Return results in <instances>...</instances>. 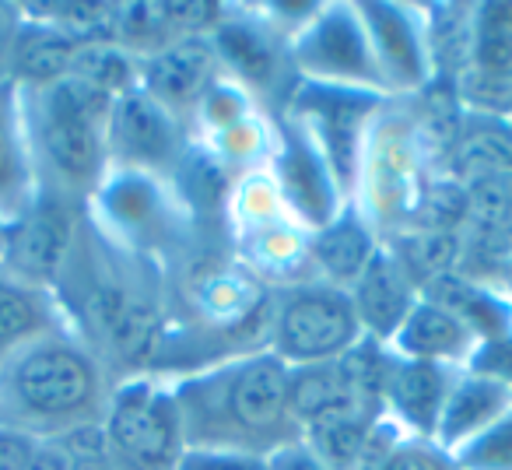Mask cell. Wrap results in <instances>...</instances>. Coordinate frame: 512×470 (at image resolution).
<instances>
[{"label":"cell","mask_w":512,"mask_h":470,"mask_svg":"<svg viewBox=\"0 0 512 470\" xmlns=\"http://www.w3.org/2000/svg\"><path fill=\"white\" fill-rule=\"evenodd\" d=\"M218 74L221 67L214 57L211 32H207V36L176 39V43L141 57L137 88L155 102H162L165 109H172L179 120H190L193 106L218 81Z\"/></svg>","instance_id":"obj_17"},{"label":"cell","mask_w":512,"mask_h":470,"mask_svg":"<svg viewBox=\"0 0 512 470\" xmlns=\"http://www.w3.org/2000/svg\"><path fill=\"white\" fill-rule=\"evenodd\" d=\"M25 25V4L0 0V85L15 81V50Z\"/></svg>","instance_id":"obj_35"},{"label":"cell","mask_w":512,"mask_h":470,"mask_svg":"<svg viewBox=\"0 0 512 470\" xmlns=\"http://www.w3.org/2000/svg\"><path fill=\"white\" fill-rule=\"evenodd\" d=\"M267 172L278 183L285 204L292 207V214L309 232H320L351 204L344 186L337 183L334 169L320 155V148L285 113H278V144H274Z\"/></svg>","instance_id":"obj_16"},{"label":"cell","mask_w":512,"mask_h":470,"mask_svg":"<svg viewBox=\"0 0 512 470\" xmlns=\"http://www.w3.org/2000/svg\"><path fill=\"white\" fill-rule=\"evenodd\" d=\"M442 176V162L407 102H383L358 155L351 207L390 239L414 218L421 197Z\"/></svg>","instance_id":"obj_5"},{"label":"cell","mask_w":512,"mask_h":470,"mask_svg":"<svg viewBox=\"0 0 512 470\" xmlns=\"http://www.w3.org/2000/svg\"><path fill=\"white\" fill-rule=\"evenodd\" d=\"M64 327V313H60L53 292L25 285L0 271V362L22 351L25 344Z\"/></svg>","instance_id":"obj_26"},{"label":"cell","mask_w":512,"mask_h":470,"mask_svg":"<svg viewBox=\"0 0 512 470\" xmlns=\"http://www.w3.org/2000/svg\"><path fill=\"white\" fill-rule=\"evenodd\" d=\"M25 130L39 193L85 207L109 172V109L113 99L78 78L22 88Z\"/></svg>","instance_id":"obj_4"},{"label":"cell","mask_w":512,"mask_h":470,"mask_svg":"<svg viewBox=\"0 0 512 470\" xmlns=\"http://www.w3.org/2000/svg\"><path fill=\"white\" fill-rule=\"evenodd\" d=\"M456 470H512V414L453 456Z\"/></svg>","instance_id":"obj_30"},{"label":"cell","mask_w":512,"mask_h":470,"mask_svg":"<svg viewBox=\"0 0 512 470\" xmlns=\"http://www.w3.org/2000/svg\"><path fill=\"white\" fill-rule=\"evenodd\" d=\"M372 470H456V463H453V456L442 453L435 442L400 439Z\"/></svg>","instance_id":"obj_32"},{"label":"cell","mask_w":512,"mask_h":470,"mask_svg":"<svg viewBox=\"0 0 512 470\" xmlns=\"http://www.w3.org/2000/svg\"><path fill=\"white\" fill-rule=\"evenodd\" d=\"M365 337L351 295L323 281L274 292L267 351L288 365H323L344 358Z\"/></svg>","instance_id":"obj_10"},{"label":"cell","mask_w":512,"mask_h":470,"mask_svg":"<svg viewBox=\"0 0 512 470\" xmlns=\"http://www.w3.org/2000/svg\"><path fill=\"white\" fill-rule=\"evenodd\" d=\"M351 306L358 313L365 337L376 341H390L397 334V327L404 323V316L414 309V302L421 299V285L411 278L400 257L383 243V250L376 253V260L369 264V271L355 281L351 288Z\"/></svg>","instance_id":"obj_20"},{"label":"cell","mask_w":512,"mask_h":470,"mask_svg":"<svg viewBox=\"0 0 512 470\" xmlns=\"http://www.w3.org/2000/svg\"><path fill=\"white\" fill-rule=\"evenodd\" d=\"M386 99L362 92H344V88H323V85H306L299 81L288 99V106L281 109L285 116H292L302 127V134L320 148V155L327 158V165L334 169L337 183L344 186L351 200L355 190V172H358V155H362L365 134H369L372 120L383 109Z\"/></svg>","instance_id":"obj_12"},{"label":"cell","mask_w":512,"mask_h":470,"mask_svg":"<svg viewBox=\"0 0 512 470\" xmlns=\"http://www.w3.org/2000/svg\"><path fill=\"white\" fill-rule=\"evenodd\" d=\"M22 470H71V460L57 439H36Z\"/></svg>","instance_id":"obj_38"},{"label":"cell","mask_w":512,"mask_h":470,"mask_svg":"<svg viewBox=\"0 0 512 470\" xmlns=\"http://www.w3.org/2000/svg\"><path fill=\"white\" fill-rule=\"evenodd\" d=\"M512 414V390L488 376L477 372H456L453 390L442 407L439 428H435V446L442 453L456 456L460 449H467L470 442H477L484 432L498 425V421Z\"/></svg>","instance_id":"obj_22"},{"label":"cell","mask_w":512,"mask_h":470,"mask_svg":"<svg viewBox=\"0 0 512 470\" xmlns=\"http://www.w3.org/2000/svg\"><path fill=\"white\" fill-rule=\"evenodd\" d=\"M288 383L292 369L267 348L176 376L172 390L186 449H242L271 456L285 442L299 439Z\"/></svg>","instance_id":"obj_2"},{"label":"cell","mask_w":512,"mask_h":470,"mask_svg":"<svg viewBox=\"0 0 512 470\" xmlns=\"http://www.w3.org/2000/svg\"><path fill=\"white\" fill-rule=\"evenodd\" d=\"M81 214H85V207L50 197V193H39L36 204L8 225L0 271L25 281V285L53 292L67 257H71Z\"/></svg>","instance_id":"obj_15"},{"label":"cell","mask_w":512,"mask_h":470,"mask_svg":"<svg viewBox=\"0 0 512 470\" xmlns=\"http://www.w3.org/2000/svg\"><path fill=\"white\" fill-rule=\"evenodd\" d=\"M32 446H36V439H29V435L0 428V470H22Z\"/></svg>","instance_id":"obj_37"},{"label":"cell","mask_w":512,"mask_h":470,"mask_svg":"<svg viewBox=\"0 0 512 470\" xmlns=\"http://www.w3.org/2000/svg\"><path fill=\"white\" fill-rule=\"evenodd\" d=\"M85 43L71 39L60 32L57 25L43 22V18L25 11L22 36H18L15 50V85L18 88H46L57 81L71 78L74 57Z\"/></svg>","instance_id":"obj_27"},{"label":"cell","mask_w":512,"mask_h":470,"mask_svg":"<svg viewBox=\"0 0 512 470\" xmlns=\"http://www.w3.org/2000/svg\"><path fill=\"white\" fill-rule=\"evenodd\" d=\"M109 169L144 172L169 179L190 151V127L172 109L144 95L141 88L113 99L109 109Z\"/></svg>","instance_id":"obj_13"},{"label":"cell","mask_w":512,"mask_h":470,"mask_svg":"<svg viewBox=\"0 0 512 470\" xmlns=\"http://www.w3.org/2000/svg\"><path fill=\"white\" fill-rule=\"evenodd\" d=\"M57 442L64 446L67 460H71V470H123L120 460L109 453L102 421L99 425L78 428V432L64 435V439H57Z\"/></svg>","instance_id":"obj_31"},{"label":"cell","mask_w":512,"mask_h":470,"mask_svg":"<svg viewBox=\"0 0 512 470\" xmlns=\"http://www.w3.org/2000/svg\"><path fill=\"white\" fill-rule=\"evenodd\" d=\"M288 404H292V418H295V425H299V432L309 425H323V421L376 418V414H383L365 397L362 386L355 383V376H351V369L344 365V358L292 369Z\"/></svg>","instance_id":"obj_19"},{"label":"cell","mask_w":512,"mask_h":470,"mask_svg":"<svg viewBox=\"0 0 512 470\" xmlns=\"http://www.w3.org/2000/svg\"><path fill=\"white\" fill-rule=\"evenodd\" d=\"M64 323L113 379L151 372L169 330V278L81 214L71 257L53 285Z\"/></svg>","instance_id":"obj_1"},{"label":"cell","mask_w":512,"mask_h":470,"mask_svg":"<svg viewBox=\"0 0 512 470\" xmlns=\"http://www.w3.org/2000/svg\"><path fill=\"white\" fill-rule=\"evenodd\" d=\"M39 176L32 162L29 130H25L22 88L0 85V218L15 221L36 204Z\"/></svg>","instance_id":"obj_23"},{"label":"cell","mask_w":512,"mask_h":470,"mask_svg":"<svg viewBox=\"0 0 512 470\" xmlns=\"http://www.w3.org/2000/svg\"><path fill=\"white\" fill-rule=\"evenodd\" d=\"M102 432L123 470H176L186 439L172 379L162 372L116 379Z\"/></svg>","instance_id":"obj_8"},{"label":"cell","mask_w":512,"mask_h":470,"mask_svg":"<svg viewBox=\"0 0 512 470\" xmlns=\"http://www.w3.org/2000/svg\"><path fill=\"white\" fill-rule=\"evenodd\" d=\"M488 281H495V285H498V288H502V292H505V299L512 302V253H509V257L502 260V264L495 267V274H491Z\"/></svg>","instance_id":"obj_39"},{"label":"cell","mask_w":512,"mask_h":470,"mask_svg":"<svg viewBox=\"0 0 512 470\" xmlns=\"http://www.w3.org/2000/svg\"><path fill=\"white\" fill-rule=\"evenodd\" d=\"M176 470H271V463L242 449H183Z\"/></svg>","instance_id":"obj_33"},{"label":"cell","mask_w":512,"mask_h":470,"mask_svg":"<svg viewBox=\"0 0 512 470\" xmlns=\"http://www.w3.org/2000/svg\"><path fill=\"white\" fill-rule=\"evenodd\" d=\"M505 120H509V127H512V109H509V116H505Z\"/></svg>","instance_id":"obj_41"},{"label":"cell","mask_w":512,"mask_h":470,"mask_svg":"<svg viewBox=\"0 0 512 470\" xmlns=\"http://www.w3.org/2000/svg\"><path fill=\"white\" fill-rule=\"evenodd\" d=\"M85 214L106 239L155 264L158 271H165V278L190 253H197L204 243H214L190 218L176 186L169 179L144 176V172L109 169L99 190L88 197Z\"/></svg>","instance_id":"obj_6"},{"label":"cell","mask_w":512,"mask_h":470,"mask_svg":"<svg viewBox=\"0 0 512 470\" xmlns=\"http://www.w3.org/2000/svg\"><path fill=\"white\" fill-rule=\"evenodd\" d=\"M309 8L313 4L295 11L281 4H218L211 46L221 74L246 88L271 116L288 106L299 85L292 67V36Z\"/></svg>","instance_id":"obj_7"},{"label":"cell","mask_w":512,"mask_h":470,"mask_svg":"<svg viewBox=\"0 0 512 470\" xmlns=\"http://www.w3.org/2000/svg\"><path fill=\"white\" fill-rule=\"evenodd\" d=\"M4 243H8V221L0 218V260H4Z\"/></svg>","instance_id":"obj_40"},{"label":"cell","mask_w":512,"mask_h":470,"mask_svg":"<svg viewBox=\"0 0 512 470\" xmlns=\"http://www.w3.org/2000/svg\"><path fill=\"white\" fill-rule=\"evenodd\" d=\"M379 250H383V239L376 235V228L348 204L330 225L313 232V274L323 285L351 292Z\"/></svg>","instance_id":"obj_24"},{"label":"cell","mask_w":512,"mask_h":470,"mask_svg":"<svg viewBox=\"0 0 512 470\" xmlns=\"http://www.w3.org/2000/svg\"><path fill=\"white\" fill-rule=\"evenodd\" d=\"M295 218L292 207L285 204L278 183L267 169L246 172L232 183L225 204V239H239V235L260 232L267 225H278V221ZM299 221V218H295Z\"/></svg>","instance_id":"obj_28"},{"label":"cell","mask_w":512,"mask_h":470,"mask_svg":"<svg viewBox=\"0 0 512 470\" xmlns=\"http://www.w3.org/2000/svg\"><path fill=\"white\" fill-rule=\"evenodd\" d=\"M267 463H271V470H330L302 439H292L281 449H274V453L267 456Z\"/></svg>","instance_id":"obj_36"},{"label":"cell","mask_w":512,"mask_h":470,"mask_svg":"<svg viewBox=\"0 0 512 470\" xmlns=\"http://www.w3.org/2000/svg\"><path fill=\"white\" fill-rule=\"evenodd\" d=\"M456 372L460 369L393 358V369L386 376L383 390V418H390L407 439L435 442V428H439Z\"/></svg>","instance_id":"obj_18"},{"label":"cell","mask_w":512,"mask_h":470,"mask_svg":"<svg viewBox=\"0 0 512 470\" xmlns=\"http://www.w3.org/2000/svg\"><path fill=\"white\" fill-rule=\"evenodd\" d=\"M116 379L71 330H53L0 362V428L64 439L106 418Z\"/></svg>","instance_id":"obj_3"},{"label":"cell","mask_w":512,"mask_h":470,"mask_svg":"<svg viewBox=\"0 0 512 470\" xmlns=\"http://www.w3.org/2000/svg\"><path fill=\"white\" fill-rule=\"evenodd\" d=\"M463 113L498 116L512 109V0H477L470 8V43L453 85Z\"/></svg>","instance_id":"obj_14"},{"label":"cell","mask_w":512,"mask_h":470,"mask_svg":"<svg viewBox=\"0 0 512 470\" xmlns=\"http://www.w3.org/2000/svg\"><path fill=\"white\" fill-rule=\"evenodd\" d=\"M369 32L376 71L393 102L418 99L435 85L428 4L414 0H355Z\"/></svg>","instance_id":"obj_11"},{"label":"cell","mask_w":512,"mask_h":470,"mask_svg":"<svg viewBox=\"0 0 512 470\" xmlns=\"http://www.w3.org/2000/svg\"><path fill=\"white\" fill-rule=\"evenodd\" d=\"M467 372L488 376L512 390V330L477 344L474 355H470V362H467Z\"/></svg>","instance_id":"obj_34"},{"label":"cell","mask_w":512,"mask_h":470,"mask_svg":"<svg viewBox=\"0 0 512 470\" xmlns=\"http://www.w3.org/2000/svg\"><path fill=\"white\" fill-rule=\"evenodd\" d=\"M292 67L295 78L306 85L344 88L393 102L376 71L369 32L355 0H323L309 8L292 36Z\"/></svg>","instance_id":"obj_9"},{"label":"cell","mask_w":512,"mask_h":470,"mask_svg":"<svg viewBox=\"0 0 512 470\" xmlns=\"http://www.w3.org/2000/svg\"><path fill=\"white\" fill-rule=\"evenodd\" d=\"M137 67H141V60H137L134 53L116 46L113 39H102V43L81 46L78 57H74L71 78L99 88L109 99H120V95L137 88Z\"/></svg>","instance_id":"obj_29"},{"label":"cell","mask_w":512,"mask_h":470,"mask_svg":"<svg viewBox=\"0 0 512 470\" xmlns=\"http://www.w3.org/2000/svg\"><path fill=\"white\" fill-rule=\"evenodd\" d=\"M421 295L442 302L474 334L477 344L512 330V302L505 299V292L495 281L481 278V274H467V271L442 274L432 285H425Z\"/></svg>","instance_id":"obj_25"},{"label":"cell","mask_w":512,"mask_h":470,"mask_svg":"<svg viewBox=\"0 0 512 470\" xmlns=\"http://www.w3.org/2000/svg\"><path fill=\"white\" fill-rule=\"evenodd\" d=\"M386 348L397 358H407V362H432L463 372L477 341L442 302L421 295L411 313L404 316V323L397 327V334L386 341Z\"/></svg>","instance_id":"obj_21"}]
</instances>
